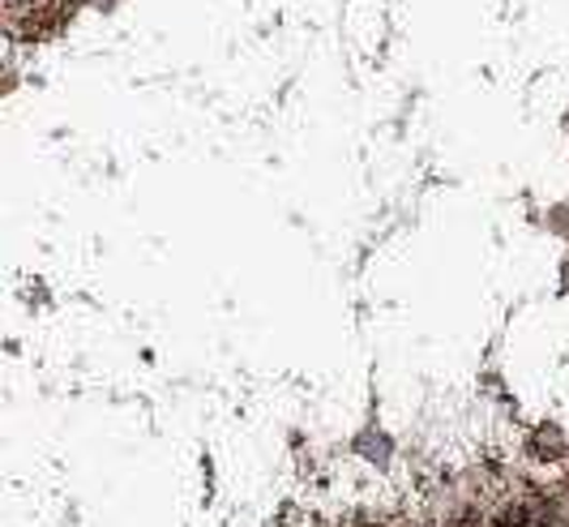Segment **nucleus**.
Returning <instances> with one entry per match:
<instances>
[{
  "instance_id": "f257e3e1",
  "label": "nucleus",
  "mask_w": 569,
  "mask_h": 527,
  "mask_svg": "<svg viewBox=\"0 0 569 527\" xmlns=\"http://www.w3.org/2000/svg\"><path fill=\"white\" fill-rule=\"evenodd\" d=\"M356 450H360L365 459H372L377 468H386V464H390V441L381 438V434H365V438L356 441Z\"/></svg>"
}]
</instances>
